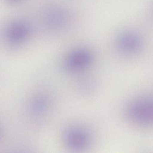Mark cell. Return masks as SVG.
Returning <instances> with one entry per match:
<instances>
[{
    "label": "cell",
    "mask_w": 153,
    "mask_h": 153,
    "mask_svg": "<svg viewBox=\"0 0 153 153\" xmlns=\"http://www.w3.org/2000/svg\"><path fill=\"white\" fill-rule=\"evenodd\" d=\"M127 120L140 128H148L153 122V99L149 95L137 97L128 102L124 110Z\"/></svg>",
    "instance_id": "cell-1"
},
{
    "label": "cell",
    "mask_w": 153,
    "mask_h": 153,
    "mask_svg": "<svg viewBox=\"0 0 153 153\" xmlns=\"http://www.w3.org/2000/svg\"><path fill=\"white\" fill-rule=\"evenodd\" d=\"M64 145L71 150L86 149L92 142L91 133L87 129L79 126H71L64 131L63 135Z\"/></svg>",
    "instance_id": "cell-2"
},
{
    "label": "cell",
    "mask_w": 153,
    "mask_h": 153,
    "mask_svg": "<svg viewBox=\"0 0 153 153\" xmlns=\"http://www.w3.org/2000/svg\"><path fill=\"white\" fill-rule=\"evenodd\" d=\"M93 61L94 57L91 51L85 48H79L71 52L67 56L64 68L69 73H79L91 67Z\"/></svg>",
    "instance_id": "cell-3"
},
{
    "label": "cell",
    "mask_w": 153,
    "mask_h": 153,
    "mask_svg": "<svg viewBox=\"0 0 153 153\" xmlns=\"http://www.w3.org/2000/svg\"><path fill=\"white\" fill-rule=\"evenodd\" d=\"M44 21L49 29L59 30L69 24L70 15L62 8L53 7L45 10L44 14Z\"/></svg>",
    "instance_id": "cell-4"
},
{
    "label": "cell",
    "mask_w": 153,
    "mask_h": 153,
    "mask_svg": "<svg viewBox=\"0 0 153 153\" xmlns=\"http://www.w3.org/2000/svg\"><path fill=\"white\" fill-rule=\"evenodd\" d=\"M118 50L127 55L135 54L141 48V41L137 34L130 31L122 33L117 39Z\"/></svg>",
    "instance_id": "cell-5"
},
{
    "label": "cell",
    "mask_w": 153,
    "mask_h": 153,
    "mask_svg": "<svg viewBox=\"0 0 153 153\" xmlns=\"http://www.w3.org/2000/svg\"><path fill=\"white\" fill-rule=\"evenodd\" d=\"M30 33V28L27 23L18 21L11 24L6 32V37L11 44L18 45L27 39Z\"/></svg>",
    "instance_id": "cell-6"
},
{
    "label": "cell",
    "mask_w": 153,
    "mask_h": 153,
    "mask_svg": "<svg viewBox=\"0 0 153 153\" xmlns=\"http://www.w3.org/2000/svg\"><path fill=\"white\" fill-rule=\"evenodd\" d=\"M48 106V100L44 95H37L32 101V110L36 114L42 113L47 109Z\"/></svg>",
    "instance_id": "cell-7"
},
{
    "label": "cell",
    "mask_w": 153,
    "mask_h": 153,
    "mask_svg": "<svg viewBox=\"0 0 153 153\" xmlns=\"http://www.w3.org/2000/svg\"><path fill=\"white\" fill-rule=\"evenodd\" d=\"M79 88L81 91L84 92H89L92 91V89L94 88V83L92 80L90 79H85L80 82L79 85Z\"/></svg>",
    "instance_id": "cell-8"
},
{
    "label": "cell",
    "mask_w": 153,
    "mask_h": 153,
    "mask_svg": "<svg viewBox=\"0 0 153 153\" xmlns=\"http://www.w3.org/2000/svg\"><path fill=\"white\" fill-rule=\"evenodd\" d=\"M8 1L11 2H16V1H19L20 0H8Z\"/></svg>",
    "instance_id": "cell-9"
},
{
    "label": "cell",
    "mask_w": 153,
    "mask_h": 153,
    "mask_svg": "<svg viewBox=\"0 0 153 153\" xmlns=\"http://www.w3.org/2000/svg\"><path fill=\"white\" fill-rule=\"evenodd\" d=\"M0 137H1V130H0Z\"/></svg>",
    "instance_id": "cell-10"
}]
</instances>
